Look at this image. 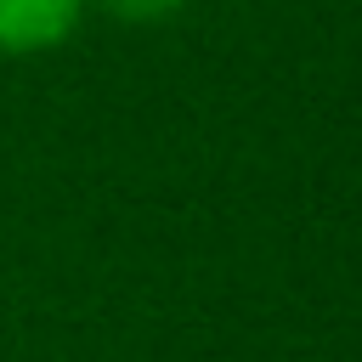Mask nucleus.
<instances>
[{
    "mask_svg": "<svg viewBox=\"0 0 362 362\" xmlns=\"http://www.w3.org/2000/svg\"><path fill=\"white\" fill-rule=\"evenodd\" d=\"M85 17V0H0V57H34L62 45Z\"/></svg>",
    "mask_w": 362,
    "mask_h": 362,
    "instance_id": "nucleus-1",
    "label": "nucleus"
},
{
    "mask_svg": "<svg viewBox=\"0 0 362 362\" xmlns=\"http://www.w3.org/2000/svg\"><path fill=\"white\" fill-rule=\"evenodd\" d=\"M119 23H164V17H175L181 6H192V0H102Z\"/></svg>",
    "mask_w": 362,
    "mask_h": 362,
    "instance_id": "nucleus-2",
    "label": "nucleus"
}]
</instances>
